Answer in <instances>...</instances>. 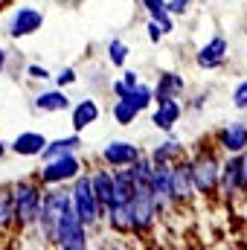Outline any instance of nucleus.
Wrapping results in <instances>:
<instances>
[{"instance_id": "aec40b11", "label": "nucleus", "mask_w": 247, "mask_h": 250, "mask_svg": "<svg viewBox=\"0 0 247 250\" xmlns=\"http://www.w3.org/2000/svg\"><path fill=\"white\" fill-rule=\"evenodd\" d=\"M157 166H169V163H175V160H181L184 157V146H181V140L175 137V134H169V140L166 143H160L157 148H151V154H148Z\"/></svg>"}, {"instance_id": "2f4dec72", "label": "nucleus", "mask_w": 247, "mask_h": 250, "mask_svg": "<svg viewBox=\"0 0 247 250\" xmlns=\"http://www.w3.org/2000/svg\"><path fill=\"white\" fill-rule=\"evenodd\" d=\"M120 79H123L125 84H131V87H134V84H140V73H137V70H123V76H120Z\"/></svg>"}, {"instance_id": "6ab92c4d", "label": "nucleus", "mask_w": 247, "mask_h": 250, "mask_svg": "<svg viewBox=\"0 0 247 250\" xmlns=\"http://www.w3.org/2000/svg\"><path fill=\"white\" fill-rule=\"evenodd\" d=\"M186 90V82L178 73H160L157 84H154V102H163V99H181V93Z\"/></svg>"}, {"instance_id": "72a5a7b5", "label": "nucleus", "mask_w": 247, "mask_h": 250, "mask_svg": "<svg viewBox=\"0 0 247 250\" xmlns=\"http://www.w3.org/2000/svg\"><path fill=\"white\" fill-rule=\"evenodd\" d=\"M242 154H245V192H247V148L242 151Z\"/></svg>"}, {"instance_id": "f3484780", "label": "nucleus", "mask_w": 247, "mask_h": 250, "mask_svg": "<svg viewBox=\"0 0 247 250\" xmlns=\"http://www.w3.org/2000/svg\"><path fill=\"white\" fill-rule=\"evenodd\" d=\"M99 120V105H96V99H79L73 108H70V125H73V131H84V128H90V125Z\"/></svg>"}, {"instance_id": "4be33fe9", "label": "nucleus", "mask_w": 247, "mask_h": 250, "mask_svg": "<svg viewBox=\"0 0 247 250\" xmlns=\"http://www.w3.org/2000/svg\"><path fill=\"white\" fill-rule=\"evenodd\" d=\"M137 3L148 12V18H154V21L163 26V32H172V29H175V15L169 12L166 0H137Z\"/></svg>"}, {"instance_id": "6e6552de", "label": "nucleus", "mask_w": 247, "mask_h": 250, "mask_svg": "<svg viewBox=\"0 0 247 250\" xmlns=\"http://www.w3.org/2000/svg\"><path fill=\"white\" fill-rule=\"evenodd\" d=\"M169 178H172V195H175V204H189L198 189H195V181H192V160H175L169 166Z\"/></svg>"}, {"instance_id": "2eb2a0df", "label": "nucleus", "mask_w": 247, "mask_h": 250, "mask_svg": "<svg viewBox=\"0 0 247 250\" xmlns=\"http://www.w3.org/2000/svg\"><path fill=\"white\" fill-rule=\"evenodd\" d=\"M218 146L227 154H242L247 148V125L245 123H230L218 131Z\"/></svg>"}, {"instance_id": "9b49d317", "label": "nucleus", "mask_w": 247, "mask_h": 250, "mask_svg": "<svg viewBox=\"0 0 247 250\" xmlns=\"http://www.w3.org/2000/svg\"><path fill=\"white\" fill-rule=\"evenodd\" d=\"M227 53H230V41H227L224 35H215V38H209V41L198 50L195 64H198V67H204V70H215V67H221V64H224Z\"/></svg>"}, {"instance_id": "c85d7f7f", "label": "nucleus", "mask_w": 247, "mask_h": 250, "mask_svg": "<svg viewBox=\"0 0 247 250\" xmlns=\"http://www.w3.org/2000/svg\"><path fill=\"white\" fill-rule=\"evenodd\" d=\"M26 76H29V79H41V82H44V79H53L50 70L41 67V64H29V67H26Z\"/></svg>"}, {"instance_id": "393cba45", "label": "nucleus", "mask_w": 247, "mask_h": 250, "mask_svg": "<svg viewBox=\"0 0 247 250\" xmlns=\"http://www.w3.org/2000/svg\"><path fill=\"white\" fill-rule=\"evenodd\" d=\"M120 99H131L140 111H148V108H151V102H154V87L140 82V84H134V87H131L125 96H120Z\"/></svg>"}, {"instance_id": "e433bc0d", "label": "nucleus", "mask_w": 247, "mask_h": 250, "mask_svg": "<svg viewBox=\"0 0 247 250\" xmlns=\"http://www.w3.org/2000/svg\"><path fill=\"white\" fill-rule=\"evenodd\" d=\"M245 62H247V53H245Z\"/></svg>"}, {"instance_id": "f03ea898", "label": "nucleus", "mask_w": 247, "mask_h": 250, "mask_svg": "<svg viewBox=\"0 0 247 250\" xmlns=\"http://www.w3.org/2000/svg\"><path fill=\"white\" fill-rule=\"evenodd\" d=\"M73 204L70 198V189H64V184L59 187H47L44 189V204H41V215H38V236L47 239L50 245H56V230H59V221H62L64 209Z\"/></svg>"}, {"instance_id": "b1692460", "label": "nucleus", "mask_w": 247, "mask_h": 250, "mask_svg": "<svg viewBox=\"0 0 247 250\" xmlns=\"http://www.w3.org/2000/svg\"><path fill=\"white\" fill-rule=\"evenodd\" d=\"M111 114H114V120H117L120 125H134L143 111H140L131 99H120V96H117V102L111 105Z\"/></svg>"}, {"instance_id": "0eeeda50", "label": "nucleus", "mask_w": 247, "mask_h": 250, "mask_svg": "<svg viewBox=\"0 0 247 250\" xmlns=\"http://www.w3.org/2000/svg\"><path fill=\"white\" fill-rule=\"evenodd\" d=\"M44 26V12L23 3V6H15V12L9 15L6 21V32L12 38H26V35H35L38 29Z\"/></svg>"}, {"instance_id": "7c9ffc66", "label": "nucleus", "mask_w": 247, "mask_h": 250, "mask_svg": "<svg viewBox=\"0 0 247 250\" xmlns=\"http://www.w3.org/2000/svg\"><path fill=\"white\" fill-rule=\"evenodd\" d=\"M189 3H195V0H166V6H169L172 15H184L186 9H189Z\"/></svg>"}, {"instance_id": "c9c22d12", "label": "nucleus", "mask_w": 247, "mask_h": 250, "mask_svg": "<svg viewBox=\"0 0 247 250\" xmlns=\"http://www.w3.org/2000/svg\"><path fill=\"white\" fill-rule=\"evenodd\" d=\"M3 3H6V0H0V6H3Z\"/></svg>"}, {"instance_id": "423d86ee", "label": "nucleus", "mask_w": 247, "mask_h": 250, "mask_svg": "<svg viewBox=\"0 0 247 250\" xmlns=\"http://www.w3.org/2000/svg\"><path fill=\"white\" fill-rule=\"evenodd\" d=\"M56 248H64V250H84L87 248V224L82 221V215L76 212L73 204L64 209L62 221H59Z\"/></svg>"}, {"instance_id": "f8f14e48", "label": "nucleus", "mask_w": 247, "mask_h": 250, "mask_svg": "<svg viewBox=\"0 0 247 250\" xmlns=\"http://www.w3.org/2000/svg\"><path fill=\"white\" fill-rule=\"evenodd\" d=\"M181 114H184L181 99H163V102H157V108L151 111V125L160 128V131H166V134H172L175 125L181 123Z\"/></svg>"}, {"instance_id": "dca6fc26", "label": "nucleus", "mask_w": 247, "mask_h": 250, "mask_svg": "<svg viewBox=\"0 0 247 250\" xmlns=\"http://www.w3.org/2000/svg\"><path fill=\"white\" fill-rule=\"evenodd\" d=\"M32 105H35V111H41V114H64V111H70V108H73V102H70V96L64 93V87H56V90H44V93H38Z\"/></svg>"}, {"instance_id": "a878e982", "label": "nucleus", "mask_w": 247, "mask_h": 250, "mask_svg": "<svg viewBox=\"0 0 247 250\" xmlns=\"http://www.w3.org/2000/svg\"><path fill=\"white\" fill-rule=\"evenodd\" d=\"M108 62H111V67H123L128 62V44L125 41H120V38L108 41Z\"/></svg>"}, {"instance_id": "7ed1b4c3", "label": "nucleus", "mask_w": 247, "mask_h": 250, "mask_svg": "<svg viewBox=\"0 0 247 250\" xmlns=\"http://www.w3.org/2000/svg\"><path fill=\"white\" fill-rule=\"evenodd\" d=\"M192 181L198 195H215L221 187V160L212 148H198V154L192 157Z\"/></svg>"}, {"instance_id": "4468645a", "label": "nucleus", "mask_w": 247, "mask_h": 250, "mask_svg": "<svg viewBox=\"0 0 247 250\" xmlns=\"http://www.w3.org/2000/svg\"><path fill=\"white\" fill-rule=\"evenodd\" d=\"M90 181H93V192H96V201H99V209H102V218H105V212L114 204V169L111 166L108 169H93Z\"/></svg>"}, {"instance_id": "f704fd0d", "label": "nucleus", "mask_w": 247, "mask_h": 250, "mask_svg": "<svg viewBox=\"0 0 247 250\" xmlns=\"http://www.w3.org/2000/svg\"><path fill=\"white\" fill-rule=\"evenodd\" d=\"M6 151H9V146H6V143H3V140H0V157H3V154H6Z\"/></svg>"}, {"instance_id": "5701e85b", "label": "nucleus", "mask_w": 247, "mask_h": 250, "mask_svg": "<svg viewBox=\"0 0 247 250\" xmlns=\"http://www.w3.org/2000/svg\"><path fill=\"white\" fill-rule=\"evenodd\" d=\"M18 230V218H15V201L9 189H0V233Z\"/></svg>"}, {"instance_id": "f257e3e1", "label": "nucleus", "mask_w": 247, "mask_h": 250, "mask_svg": "<svg viewBox=\"0 0 247 250\" xmlns=\"http://www.w3.org/2000/svg\"><path fill=\"white\" fill-rule=\"evenodd\" d=\"M44 184L38 178H29V181H18L12 192V201H15V218H18V230H32L38 224V215H41V204H44Z\"/></svg>"}, {"instance_id": "ddd939ff", "label": "nucleus", "mask_w": 247, "mask_h": 250, "mask_svg": "<svg viewBox=\"0 0 247 250\" xmlns=\"http://www.w3.org/2000/svg\"><path fill=\"white\" fill-rule=\"evenodd\" d=\"M47 137L41 131H21L12 143H9V151H15L18 157H41V151L47 148Z\"/></svg>"}, {"instance_id": "1a4fd4ad", "label": "nucleus", "mask_w": 247, "mask_h": 250, "mask_svg": "<svg viewBox=\"0 0 247 250\" xmlns=\"http://www.w3.org/2000/svg\"><path fill=\"white\" fill-rule=\"evenodd\" d=\"M218 192L224 198H236L239 192H245V154H230L221 163V187Z\"/></svg>"}, {"instance_id": "cd10ccee", "label": "nucleus", "mask_w": 247, "mask_h": 250, "mask_svg": "<svg viewBox=\"0 0 247 250\" xmlns=\"http://www.w3.org/2000/svg\"><path fill=\"white\" fill-rule=\"evenodd\" d=\"M145 29H148V41H151V44H160V41H163V35H166V32H163V26H160L154 18H148V26H145Z\"/></svg>"}, {"instance_id": "473e14b6", "label": "nucleus", "mask_w": 247, "mask_h": 250, "mask_svg": "<svg viewBox=\"0 0 247 250\" xmlns=\"http://www.w3.org/2000/svg\"><path fill=\"white\" fill-rule=\"evenodd\" d=\"M6 70V50H3V44H0V73Z\"/></svg>"}, {"instance_id": "20e7f679", "label": "nucleus", "mask_w": 247, "mask_h": 250, "mask_svg": "<svg viewBox=\"0 0 247 250\" xmlns=\"http://www.w3.org/2000/svg\"><path fill=\"white\" fill-rule=\"evenodd\" d=\"M70 198H73V207H76V212L82 215V221H84L87 227H93V224L102 221V209H99V201H96L90 175L82 172V175L70 184Z\"/></svg>"}, {"instance_id": "c756f323", "label": "nucleus", "mask_w": 247, "mask_h": 250, "mask_svg": "<svg viewBox=\"0 0 247 250\" xmlns=\"http://www.w3.org/2000/svg\"><path fill=\"white\" fill-rule=\"evenodd\" d=\"M73 82H76V70H73V67H64L62 73L56 76V84H59V87H67V84H73Z\"/></svg>"}, {"instance_id": "39448f33", "label": "nucleus", "mask_w": 247, "mask_h": 250, "mask_svg": "<svg viewBox=\"0 0 247 250\" xmlns=\"http://www.w3.org/2000/svg\"><path fill=\"white\" fill-rule=\"evenodd\" d=\"M82 169H84L82 157H79L76 151H70V154H62V157H53V160H47V163H44V169L38 172V181H41L44 187L73 184V181L82 175Z\"/></svg>"}, {"instance_id": "bb28decb", "label": "nucleus", "mask_w": 247, "mask_h": 250, "mask_svg": "<svg viewBox=\"0 0 247 250\" xmlns=\"http://www.w3.org/2000/svg\"><path fill=\"white\" fill-rule=\"evenodd\" d=\"M233 105H236L239 111H247V79L236 84V90H233Z\"/></svg>"}, {"instance_id": "a211bd4d", "label": "nucleus", "mask_w": 247, "mask_h": 250, "mask_svg": "<svg viewBox=\"0 0 247 250\" xmlns=\"http://www.w3.org/2000/svg\"><path fill=\"white\" fill-rule=\"evenodd\" d=\"M105 221L114 233L120 236H134V215H131V201L128 204H114L105 212Z\"/></svg>"}, {"instance_id": "412c9836", "label": "nucleus", "mask_w": 247, "mask_h": 250, "mask_svg": "<svg viewBox=\"0 0 247 250\" xmlns=\"http://www.w3.org/2000/svg\"><path fill=\"white\" fill-rule=\"evenodd\" d=\"M84 143H82V137H79V131L76 134H70V137H59V140H50L47 143V148L41 151V160L47 163V160H53V157H62V154H70V151H79Z\"/></svg>"}, {"instance_id": "9d476101", "label": "nucleus", "mask_w": 247, "mask_h": 250, "mask_svg": "<svg viewBox=\"0 0 247 250\" xmlns=\"http://www.w3.org/2000/svg\"><path fill=\"white\" fill-rule=\"evenodd\" d=\"M140 157H143L140 146H134V143H128V140H111V143H105V148H102V160H105V166H111V169L131 166V163L140 160Z\"/></svg>"}]
</instances>
